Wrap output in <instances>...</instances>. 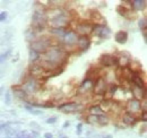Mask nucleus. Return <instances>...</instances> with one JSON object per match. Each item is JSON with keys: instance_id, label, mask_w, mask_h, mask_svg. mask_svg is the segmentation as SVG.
<instances>
[{"instance_id": "nucleus-17", "label": "nucleus", "mask_w": 147, "mask_h": 138, "mask_svg": "<svg viewBox=\"0 0 147 138\" xmlns=\"http://www.w3.org/2000/svg\"><path fill=\"white\" fill-rule=\"evenodd\" d=\"M121 119H122L123 124H127V126H134V124H136V122H137V121L139 120L138 118H136L135 116L130 114V113H128V112L122 113Z\"/></svg>"}, {"instance_id": "nucleus-6", "label": "nucleus", "mask_w": 147, "mask_h": 138, "mask_svg": "<svg viewBox=\"0 0 147 138\" xmlns=\"http://www.w3.org/2000/svg\"><path fill=\"white\" fill-rule=\"evenodd\" d=\"M77 39H78V35L74 32V30H70L68 28L67 32L65 33V35L60 39L61 41V44H62V48L63 49H70L75 47L77 44Z\"/></svg>"}, {"instance_id": "nucleus-2", "label": "nucleus", "mask_w": 147, "mask_h": 138, "mask_svg": "<svg viewBox=\"0 0 147 138\" xmlns=\"http://www.w3.org/2000/svg\"><path fill=\"white\" fill-rule=\"evenodd\" d=\"M69 22V14L60 8L52 9L51 15H48V24L51 26V28H67Z\"/></svg>"}, {"instance_id": "nucleus-28", "label": "nucleus", "mask_w": 147, "mask_h": 138, "mask_svg": "<svg viewBox=\"0 0 147 138\" xmlns=\"http://www.w3.org/2000/svg\"><path fill=\"white\" fill-rule=\"evenodd\" d=\"M41 58V54L40 53H37L36 51H34V50H32V49H30V51H28V59H30V62L31 64H36V61Z\"/></svg>"}, {"instance_id": "nucleus-1", "label": "nucleus", "mask_w": 147, "mask_h": 138, "mask_svg": "<svg viewBox=\"0 0 147 138\" xmlns=\"http://www.w3.org/2000/svg\"><path fill=\"white\" fill-rule=\"evenodd\" d=\"M68 52L66 49L59 45H52L44 53H42L41 67L44 69L45 72L51 74L55 69L62 68L67 62Z\"/></svg>"}, {"instance_id": "nucleus-30", "label": "nucleus", "mask_w": 147, "mask_h": 138, "mask_svg": "<svg viewBox=\"0 0 147 138\" xmlns=\"http://www.w3.org/2000/svg\"><path fill=\"white\" fill-rule=\"evenodd\" d=\"M138 27L140 28V31H142V32L147 31V19L146 18L143 17L138 20Z\"/></svg>"}, {"instance_id": "nucleus-36", "label": "nucleus", "mask_w": 147, "mask_h": 138, "mask_svg": "<svg viewBox=\"0 0 147 138\" xmlns=\"http://www.w3.org/2000/svg\"><path fill=\"white\" fill-rule=\"evenodd\" d=\"M8 17V14H7V12H2V13H0V22H5L6 19Z\"/></svg>"}, {"instance_id": "nucleus-40", "label": "nucleus", "mask_w": 147, "mask_h": 138, "mask_svg": "<svg viewBox=\"0 0 147 138\" xmlns=\"http://www.w3.org/2000/svg\"><path fill=\"white\" fill-rule=\"evenodd\" d=\"M143 35H144V41L147 42V31H144V32H143Z\"/></svg>"}, {"instance_id": "nucleus-31", "label": "nucleus", "mask_w": 147, "mask_h": 138, "mask_svg": "<svg viewBox=\"0 0 147 138\" xmlns=\"http://www.w3.org/2000/svg\"><path fill=\"white\" fill-rule=\"evenodd\" d=\"M117 13H118L119 15H121V16H127L129 10H128V8L123 7L122 5H119V6L117 7Z\"/></svg>"}, {"instance_id": "nucleus-33", "label": "nucleus", "mask_w": 147, "mask_h": 138, "mask_svg": "<svg viewBox=\"0 0 147 138\" xmlns=\"http://www.w3.org/2000/svg\"><path fill=\"white\" fill-rule=\"evenodd\" d=\"M11 54V50L9 49V50H7V51H5L3 53H1L0 54V64H2V62H5L8 58H9V55Z\"/></svg>"}, {"instance_id": "nucleus-15", "label": "nucleus", "mask_w": 147, "mask_h": 138, "mask_svg": "<svg viewBox=\"0 0 147 138\" xmlns=\"http://www.w3.org/2000/svg\"><path fill=\"white\" fill-rule=\"evenodd\" d=\"M76 45L78 47V49H79L80 51H86V50H88V48H90V45H91V37H90V36H85V35L78 36V39H77V44H76Z\"/></svg>"}, {"instance_id": "nucleus-24", "label": "nucleus", "mask_w": 147, "mask_h": 138, "mask_svg": "<svg viewBox=\"0 0 147 138\" xmlns=\"http://www.w3.org/2000/svg\"><path fill=\"white\" fill-rule=\"evenodd\" d=\"M146 0H134L131 1V8L136 12H142L146 8Z\"/></svg>"}, {"instance_id": "nucleus-29", "label": "nucleus", "mask_w": 147, "mask_h": 138, "mask_svg": "<svg viewBox=\"0 0 147 138\" xmlns=\"http://www.w3.org/2000/svg\"><path fill=\"white\" fill-rule=\"evenodd\" d=\"M67 30L68 28H51L50 30V34L55 35L58 39H61L65 35V33L67 32Z\"/></svg>"}, {"instance_id": "nucleus-34", "label": "nucleus", "mask_w": 147, "mask_h": 138, "mask_svg": "<svg viewBox=\"0 0 147 138\" xmlns=\"http://www.w3.org/2000/svg\"><path fill=\"white\" fill-rule=\"evenodd\" d=\"M82 133H83V123L79 122V123L77 124V127H76V134H77V135H80Z\"/></svg>"}, {"instance_id": "nucleus-42", "label": "nucleus", "mask_w": 147, "mask_h": 138, "mask_svg": "<svg viewBox=\"0 0 147 138\" xmlns=\"http://www.w3.org/2000/svg\"><path fill=\"white\" fill-rule=\"evenodd\" d=\"M69 124H70V123H69V121H66V123H65V124H63V127H65V128H66V127H68V126H69Z\"/></svg>"}, {"instance_id": "nucleus-26", "label": "nucleus", "mask_w": 147, "mask_h": 138, "mask_svg": "<svg viewBox=\"0 0 147 138\" xmlns=\"http://www.w3.org/2000/svg\"><path fill=\"white\" fill-rule=\"evenodd\" d=\"M118 89H119V85H118V84H110V85H108L105 95L109 96L108 99H111V100H112V97H113L114 94L118 92Z\"/></svg>"}, {"instance_id": "nucleus-41", "label": "nucleus", "mask_w": 147, "mask_h": 138, "mask_svg": "<svg viewBox=\"0 0 147 138\" xmlns=\"http://www.w3.org/2000/svg\"><path fill=\"white\" fill-rule=\"evenodd\" d=\"M2 133H3V131H2ZM0 138H10V137H9V136H8L7 134H5V133H3V134H2L1 136H0Z\"/></svg>"}, {"instance_id": "nucleus-12", "label": "nucleus", "mask_w": 147, "mask_h": 138, "mask_svg": "<svg viewBox=\"0 0 147 138\" xmlns=\"http://www.w3.org/2000/svg\"><path fill=\"white\" fill-rule=\"evenodd\" d=\"M93 33L100 39H108L111 35V30L105 24H96L93 27Z\"/></svg>"}, {"instance_id": "nucleus-44", "label": "nucleus", "mask_w": 147, "mask_h": 138, "mask_svg": "<svg viewBox=\"0 0 147 138\" xmlns=\"http://www.w3.org/2000/svg\"><path fill=\"white\" fill-rule=\"evenodd\" d=\"M0 130H2V124H0Z\"/></svg>"}, {"instance_id": "nucleus-20", "label": "nucleus", "mask_w": 147, "mask_h": 138, "mask_svg": "<svg viewBox=\"0 0 147 138\" xmlns=\"http://www.w3.org/2000/svg\"><path fill=\"white\" fill-rule=\"evenodd\" d=\"M88 113L92 116H105V111L100 104H93L88 108Z\"/></svg>"}, {"instance_id": "nucleus-43", "label": "nucleus", "mask_w": 147, "mask_h": 138, "mask_svg": "<svg viewBox=\"0 0 147 138\" xmlns=\"http://www.w3.org/2000/svg\"><path fill=\"white\" fill-rule=\"evenodd\" d=\"M103 138H112V136L111 135H107V136H104Z\"/></svg>"}, {"instance_id": "nucleus-45", "label": "nucleus", "mask_w": 147, "mask_h": 138, "mask_svg": "<svg viewBox=\"0 0 147 138\" xmlns=\"http://www.w3.org/2000/svg\"><path fill=\"white\" fill-rule=\"evenodd\" d=\"M61 138H68V137H66V136H62Z\"/></svg>"}, {"instance_id": "nucleus-11", "label": "nucleus", "mask_w": 147, "mask_h": 138, "mask_svg": "<svg viewBox=\"0 0 147 138\" xmlns=\"http://www.w3.org/2000/svg\"><path fill=\"white\" fill-rule=\"evenodd\" d=\"M100 64L102 67L104 68H110L113 66H117L118 67V61H117V55H113V54H109V53H105V54H102L98 59Z\"/></svg>"}, {"instance_id": "nucleus-3", "label": "nucleus", "mask_w": 147, "mask_h": 138, "mask_svg": "<svg viewBox=\"0 0 147 138\" xmlns=\"http://www.w3.org/2000/svg\"><path fill=\"white\" fill-rule=\"evenodd\" d=\"M48 24V13L43 9H36L32 16V30L35 33L42 32Z\"/></svg>"}, {"instance_id": "nucleus-9", "label": "nucleus", "mask_w": 147, "mask_h": 138, "mask_svg": "<svg viewBox=\"0 0 147 138\" xmlns=\"http://www.w3.org/2000/svg\"><path fill=\"white\" fill-rule=\"evenodd\" d=\"M140 101L136 99H130L128 102L126 103V112H128L132 116H137L142 113V106H140Z\"/></svg>"}, {"instance_id": "nucleus-14", "label": "nucleus", "mask_w": 147, "mask_h": 138, "mask_svg": "<svg viewBox=\"0 0 147 138\" xmlns=\"http://www.w3.org/2000/svg\"><path fill=\"white\" fill-rule=\"evenodd\" d=\"M86 121L90 124H108L109 122V118L107 116H92L88 114L86 117Z\"/></svg>"}, {"instance_id": "nucleus-10", "label": "nucleus", "mask_w": 147, "mask_h": 138, "mask_svg": "<svg viewBox=\"0 0 147 138\" xmlns=\"http://www.w3.org/2000/svg\"><path fill=\"white\" fill-rule=\"evenodd\" d=\"M82 109V104L77 102H65L58 105V110L63 113H76Z\"/></svg>"}, {"instance_id": "nucleus-38", "label": "nucleus", "mask_w": 147, "mask_h": 138, "mask_svg": "<svg viewBox=\"0 0 147 138\" xmlns=\"http://www.w3.org/2000/svg\"><path fill=\"white\" fill-rule=\"evenodd\" d=\"M5 95H6V97H5V100H6V103L9 104V103H10V95H9V93L7 92Z\"/></svg>"}, {"instance_id": "nucleus-4", "label": "nucleus", "mask_w": 147, "mask_h": 138, "mask_svg": "<svg viewBox=\"0 0 147 138\" xmlns=\"http://www.w3.org/2000/svg\"><path fill=\"white\" fill-rule=\"evenodd\" d=\"M51 47H52L51 37L50 36H42V37H36L35 40H33L31 42V48L30 49L36 51L40 54H42Z\"/></svg>"}, {"instance_id": "nucleus-22", "label": "nucleus", "mask_w": 147, "mask_h": 138, "mask_svg": "<svg viewBox=\"0 0 147 138\" xmlns=\"http://www.w3.org/2000/svg\"><path fill=\"white\" fill-rule=\"evenodd\" d=\"M93 85H94V82H93L92 79L86 78V79L80 84V86H79V92H80V93H87V92H90V91L93 89Z\"/></svg>"}, {"instance_id": "nucleus-27", "label": "nucleus", "mask_w": 147, "mask_h": 138, "mask_svg": "<svg viewBox=\"0 0 147 138\" xmlns=\"http://www.w3.org/2000/svg\"><path fill=\"white\" fill-rule=\"evenodd\" d=\"M13 91H14V94L18 97V99H20V100H26L27 99V94L23 91V88L19 86H14L13 87Z\"/></svg>"}, {"instance_id": "nucleus-23", "label": "nucleus", "mask_w": 147, "mask_h": 138, "mask_svg": "<svg viewBox=\"0 0 147 138\" xmlns=\"http://www.w3.org/2000/svg\"><path fill=\"white\" fill-rule=\"evenodd\" d=\"M114 40L120 44H125L128 41V33L126 31H118L114 34Z\"/></svg>"}, {"instance_id": "nucleus-18", "label": "nucleus", "mask_w": 147, "mask_h": 138, "mask_svg": "<svg viewBox=\"0 0 147 138\" xmlns=\"http://www.w3.org/2000/svg\"><path fill=\"white\" fill-rule=\"evenodd\" d=\"M131 91H132V94L135 95L134 99L136 100H145L146 99V87L145 88H138L136 86L131 87Z\"/></svg>"}, {"instance_id": "nucleus-35", "label": "nucleus", "mask_w": 147, "mask_h": 138, "mask_svg": "<svg viewBox=\"0 0 147 138\" xmlns=\"http://www.w3.org/2000/svg\"><path fill=\"white\" fill-rule=\"evenodd\" d=\"M139 120L146 122L147 121V111H142V114H140V118H138Z\"/></svg>"}, {"instance_id": "nucleus-8", "label": "nucleus", "mask_w": 147, "mask_h": 138, "mask_svg": "<svg viewBox=\"0 0 147 138\" xmlns=\"http://www.w3.org/2000/svg\"><path fill=\"white\" fill-rule=\"evenodd\" d=\"M107 88H108V82L104 77L98 76L93 85V92L96 96H104L107 93Z\"/></svg>"}, {"instance_id": "nucleus-19", "label": "nucleus", "mask_w": 147, "mask_h": 138, "mask_svg": "<svg viewBox=\"0 0 147 138\" xmlns=\"http://www.w3.org/2000/svg\"><path fill=\"white\" fill-rule=\"evenodd\" d=\"M91 19H92L93 24L94 25H96V24H105V20H104V18L103 16L100 14V12H97L96 9H93L91 10Z\"/></svg>"}, {"instance_id": "nucleus-5", "label": "nucleus", "mask_w": 147, "mask_h": 138, "mask_svg": "<svg viewBox=\"0 0 147 138\" xmlns=\"http://www.w3.org/2000/svg\"><path fill=\"white\" fill-rule=\"evenodd\" d=\"M20 87L23 88V91L27 95L28 94H35V93H37L41 89V82L37 78H34L32 76H28Z\"/></svg>"}, {"instance_id": "nucleus-16", "label": "nucleus", "mask_w": 147, "mask_h": 138, "mask_svg": "<svg viewBox=\"0 0 147 138\" xmlns=\"http://www.w3.org/2000/svg\"><path fill=\"white\" fill-rule=\"evenodd\" d=\"M117 61H118V67L119 68H126L130 66L131 62V58L130 54L127 52H122L119 57H117Z\"/></svg>"}, {"instance_id": "nucleus-37", "label": "nucleus", "mask_w": 147, "mask_h": 138, "mask_svg": "<svg viewBox=\"0 0 147 138\" xmlns=\"http://www.w3.org/2000/svg\"><path fill=\"white\" fill-rule=\"evenodd\" d=\"M57 120H58V118H57V117H51V118H48V119L45 120V122H47V123H49V124H51V123H55Z\"/></svg>"}, {"instance_id": "nucleus-32", "label": "nucleus", "mask_w": 147, "mask_h": 138, "mask_svg": "<svg viewBox=\"0 0 147 138\" xmlns=\"http://www.w3.org/2000/svg\"><path fill=\"white\" fill-rule=\"evenodd\" d=\"M25 109L28 111V112H31L32 114H35V116H38V114H41L42 112L40 111V110H37V109H35L34 106H32V105H30V104L27 103L26 105H25Z\"/></svg>"}, {"instance_id": "nucleus-7", "label": "nucleus", "mask_w": 147, "mask_h": 138, "mask_svg": "<svg viewBox=\"0 0 147 138\" xmlns=\"http://www.w3.org/2000/svg\"><path fill=\"white\" fill-rule=\"evenodd\" d=\"M93 27H94V24L91 22H87V20H84V22H80V23H77L74 32L78 36H90V34L93 33Z\"/></svg>"}, {"instance_id": "nucleus-13", "label": "nucleus", "mask_w": 147, "mask_h": 138, "mask_svg": "<svg viewBox=\"0 0 147 138\" xmlns=\"http://www.w3.org/2000/svg\"><path fill=\"white\" fill-rule=\"evenodd\" d=\"M130 83L134 86L138 87V88H145L146 83L144 80V78L140 75V71H132V76L130 78Z\"/></svg>"}, {"instance_id": "nucleus-39", "label": "nucleus", "mask_w": 147, "mask_h": 138, "mask_svg": "<svg viewBox=\"0 0 147 138\" xmlns=\"http://www.w3.org/2000/svg\"><path fill=\"white\" fill-rule=\"evenodd\" d=\"M44 138H53V135L51 133H45L44 134Z\"/></svg>"}, {"instance_id": "nucleus-21", "label": "nucleus", "mask_w": 147, "mask_h": 138, "mask_svg": "<svg viewBox=\"0 0 147 138\" xmlns=\"http://www.w3.org/2000/svg\"><path fill=\"white\" fill-rule=\"evenodd\" d=\"M45 71H44V69L41 67V65H36V64H34L32 67H31V76L32 77H34V78H40V77H42V75L44 74Z\"/></svg>"}, {"instance_id": "nucleus-25", "label": "nucleus", "mask_w": 147, "mask_h": 138, "mask_svg": "<svg viewBox=\"0 0 147 138\" xmlns=\"http://www.w3.org/2000/svg\"><path fill=\"white\" fill-rule=\"evenodd\" d=\"M38 137V134H37L35 130L28 133V131H19L18 134L16 135V138H37Z\"/></svg>"}]
</instances>
